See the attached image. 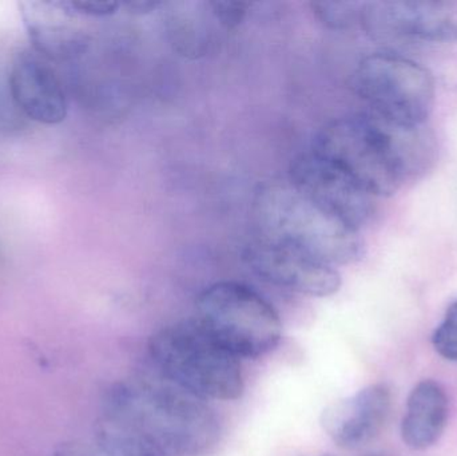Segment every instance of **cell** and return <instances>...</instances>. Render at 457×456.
Listing matches in <instances>:
<instances>
[{"label":"cell","instance_id":"cell-1","mask_svg":"<svg viewBox=\"0 0 457 456\" xmlns=\"http://www.w3.org/2000/svg\"><path fill=\"white\" fill-rule=\"evenodd\" d=\"M312 152L337 166L373 197H389L423 177L436 160L424 125H404L373 112L336 118L316 134Z\"/></svg>","mask_w":457,"mask_h":456},{"label":"cell","instance_id":"cell-2","mask_svg":"<svg viewBox=\"0 0 457 456\" xmlns=\"http://www.w3.org/2000/svg\"><path fill=\"white\" fill-rule=\"evenodd\" d=\"M102 415L130 428L161 456H204L220 438L213 410L176 386L115 383L104 393Z\"/></svg>","mask_w":457,"mask_h":456},{"label":"cell","instance_id":"cell-3","mask_svg":"<svg viewBox=\"0 0 457 456\" xmlns=\"http://www.w3.org/2000/svg\"><path fill=\"white\" fill-rule=\"evenodd\" d=\"M252 211L261 238L300 249L325 264H353L364 256L360 230L328 213L290 184L258 187Z\"/></svg>","mask_w":457,"mask_h":456},{"label":"cell","instance_id":"cell-4","mask_svg":"<svg viewBox=\"0 0 457 456\" xmlns=\"http://www.w3.org/2000/svg\"><path fill=\"white\" fill-rule=\"evenodd\" d=\"M149 353L169 382L195 398L234 401L244 393L238 361L195 320L179 321L155 332L150 337Z\"/></svg>","mask_w":457,"mask_h":456},{"label":"cell","instance_id":"cell-5","mask_svg":"<svg viewBox=\"0 0 457 456\" xmlns=\"http://www.w3.org/2000/svg\"><path fill=\"white\" fill-rule=\"evenodd\" d=\"M195 321L234 358L255 359L273 351L282 324L273 305L250 286L220 281L201 292Z\"/></svg>","mask_w":457,"mask_h":456},{"label":"cell","instance_id":"cell-6","mask_svg":"<svg viewBox=\"0 0 457 456\" xmlns=\"http://www.w3.org/2000/svg\"><path fill=\"white\" fill-rule=\"evenodd\" d=\"M351 88L368 106L367 112L392 122L424 125L435 104L431 72L404 56L375 53L357 64Z\"/></svg>","mask_w":457,"mask_h":456},{"label":"cell","instance_id":"cell-7","mask_svg":"<svg viewBox=\"0 0 457 456\" xmlns=\"http://www.w3.org/2000/svg\"><path fill=\"white\" fill-rule=\"evenodd\" d=\"M289 184L354 229H361L375 213L376 198L337 166L312 150L290 162Z\"/></svg>","mask_w":457,"mask_h":456},{"label":"cell","instance_id":"cell-8","mask_svg":"<svg viewBox=\"0 0 457 456\" xmlns=\"http://www.w3.org/2000/svg\"><path fill=\"white\" fill-rule=\"evenodd\" d=\"M360 26L375 39L457 42V2L364 3Z\"/></svg>","mask_w":457,"mask_h":456},{"label":"cell","instance_id":"cell-9","mask_svg":"<svg viewBox=\"0 0 457 456\" xmlns=\"http://www.w3.org/2000/svg\"><path fill=\"white\" fill-rule=\"evenodd\" d=\"M245 264L258 278L279 288L309 297H329L341 288L340 273L305 252L258 238L245 248Z\"/></svg>","mask_w":457,"mask_h":456},{"label":"cell","instance_id":"cell-10","mask_svg":"<svg viewBox=\"0 0 457 456\" xmlns=\"http://www.w3.org/2000/svg\"><path fill=\"white\" fill-rule=\"evenodd\" d=\"M11 98L29 120L59 125L69 112L63 83L53 64L37 51H23L11 66Z\"/></svg>","mask_w":457,"mask_h":456},{"label":"cell","instance_id":"cell-11","mask_svg":"<svg viewBox=\"0 0 457 456\" xmlns=\"http://www.w3.org/2000/svg\"><path fill=\"white\" fill-rule=\"evenodd\" d=\"M389 410L388 388L373 385L328 406L321 415V426L341 449H359L380 434L388 419Z\"/></svg>","mask_w":457,"mask_h":456},{"label":"cell","instance_id":"cell-12","mask_svg":"<svg viewBox=\"0 0 457 456\" xmlns=\"http://www.w3.org/2000/svg\"><path fill=\"white\" fill-rule=\"evenodd\" d=\"M450 401L442 385L434 380L419 383L407 402L402 436L410 449H429L442 438L447 427Z\"/></svg>","mask_w":457,"mask_h":456},{"label":"cell","instance_id":"cell-13","mask_svg":"<svg viewBox=\"0 0 457 456\" xmlns=\"http://www.w3.org/2000/svg\"><path fill=\"white\" fill-rule=\"evenodd\" d=\"M96 439L102 456H161L130 428L104 415L96 422Z\"/></svg>","mask_w":457,"mask_h":456},{"label":"cell","instance_id":"cell-14","mask_svg":"<svg viewBox=\"0 0 457 456\" xmlns=\"http://www.w3.org/2000/svg\"><path fill=\"white\" fill-rule=\"evenodd\" d=\"M364 3L321 2L312 3V10L321 23L333 29H345L360 24Z\"/></svg>","mask_w":457,"mask_h":456},{"label":"cell","instance_id":"cell-15","mask_svg":"<svg viewBox=\"0 0 457 456\" xmlns=\"http://www.w3.org/2000/svg\"><path fill=\"white\" fill-rule=\"evenodd\" d=\"M432 344L442 358L457 361V302L450 305L442 324L434 332Z\"/></svg>","mask_w":457,"mask_h":456},{"label":"cell","instance_id":"cell-16","mask_svg":"<svg viewBox=\"0 0 457 456\" xmlns=\"http://www.w3.org/2000/svg\"><path fill=\"white\" fill-rule=\"evenodd\" d=\"M56 7L67 13L88 16V18H106L117 13L120 4L115 2H101V0H71V2L54 3Z\"/></svg>","mask_w":457,"mask_h":456},{"label":"cell","instance_id":"cell-17","mask_svg":"<svg viewBox=\"0 0 457 456\" xmlns=\"http://www.w3.org/2000/svg\"><path fill=\"white\" fill-rule=\"evenodd\" d=\"M212 15L225 29H236L246 18L249 3L242 2H212Z\"/></svg>","mask_w":457,"mask_h":456},{"label":"cell","instance_id":"cell-18","mask_svg":"<svg viewBox=\"0 0 457 456\" xmlns=\"http://www.w3.org/2000/svg\"><path fill=\"white\" fill-rule=\"evenodd\" d=\"M54 456H98L87 447L79 444H64L56 449Z\"/></svg>","mask_w":457,"mask_h":456},{"label":"cell","instance_id":"cell-19","mask_svg":"<svg viewBox=\"0 0 457 456\" xmlns=\"http://www.w3.org/2000/svg\"><path fill=\"white\" fill-rule=\"evenodd\" d=\"M160 5V3L155 2H136L130 3L129 7L133 8L134 11H138V12H149V11L155 10V8Z\"/></svg>","mask_w":457,"mask_h":456},{"label":"cell","instance_id":"cell-20","mask_svg":"<svg viewBox=\"0 0 457 456\" xmlns=\"http://www.w3.org/2000/svg\"><path fill=\"white\" fill-rule=\"evenodd\" d=\"M298 456H333L332 454H328V452H309V454L298 455Z\"/></svg>","mask_w":457,"mask_h":456}]
</instances>
